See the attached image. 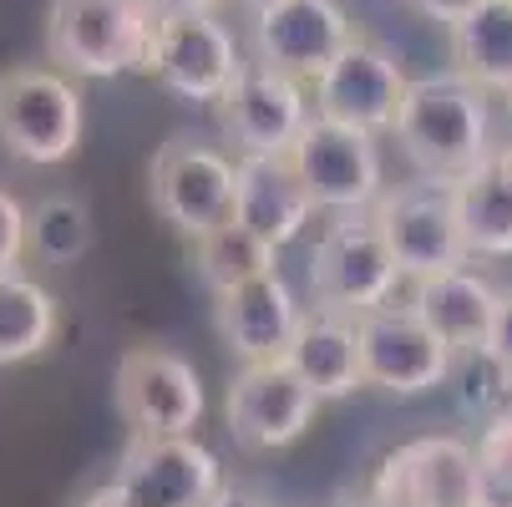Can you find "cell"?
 Wrapping results in <instances>:
<instances>
[{"label":"cell","instance_id":"obj_18","mask_svg":"<svg viewBox=\"0 0 512 507\" xmlns=\"http://www.w3.org/2000/svg\"><path fill=\"white\" fill-rule=\"evenodd\" d=\"M315 198L300 178V168L284 158H239V198H234V219L254 229L264 244L284 249L295 244L310 219H315Z\"/></svg>","mask_w":512,"mask_h":507},{"label":"cell","instance_id":"obj_30","mask_svg":"<svg viewBox=\"0 0 512 507\" xmlns=\"http://www.w3.org/2000/svg\"><path fill=\"white\" fill-rule=\"evenodd\" d=\"M153 16H198V11H213L218 0H148Z\"/></svg>","mask_w":512,"mask_h":507},{"label":"cell","instance_id":"obj_20","mask_svg":"<svg viewBox=\"0 0 512 507\" xmlns=\"http://www.w3.org/2000/svg\"><path fill=\"white\" fill-rule=\"evenodd\" d=\"M289 366L295 376L320 396V401H345L365 386V366H360V335L350 315L335 310H305V325L289 345Z\"/></svg>","mask_w":512,"mask_h":507},{"label":"cell","instance_id":"obj_32","mask_svg":"<svg viewBox=\"0 0 512 507\" xmlns=\"http://www.w3.org/2000/svg\"><path fill=\"white\" fill-rule=\"evenodd\" d=\"M213 507H269V502H259L254 492H244V487H224L213 497Z\"/></svg>","mask_w":512,"mask_h":507},{"label":"cell","instance_id":"obj_25","mask_svg":"<svg viewBox=\"0 0 512 507\" xmlns=\"http://www.w3.org/2000/svg\"><path fill=\"white\" fill-rule=\"evenodd\" d=\"M97 224H92V208L77 193H51L31 208L26 219V254L46 269H71L92 254Z\"/></svg>","mask_w":512,"mask_h":507},{"label":"cell","instance_id":"obj_3","mask_svg":"<svg viewBox=\"0 0 512 507\" xmlns=\"http://www.w3.org/2000/svg\"><path fill=\"white\" fill-rule=\"evenodd\" d=\"M406 284L376 213H330V224L320 229L310 249V295L315 310L335 315H371L396 300V289Z\"/></svg>","mask_w":512,"mask_h":507},{"label":"cell","instance_id":"obj_35","mask_svg":"<svg viewBox=\"0 0 512 507\" xmlns=\"http://www.w3.org/2000/svg\"><path fill=\"white\" fill-rule=\"evenodd\" d=\"M502 102H507V117H512V92H507V97H502Z\"/></svg>","mask_w":512,"mask_h":507},{"label":"cell","instance_id":"obj_24","mask_svg":"<svg viewBox=\"0 0 512 507\" xmlns=\"http://www.w3.org/2000/svg\"><path fill=\"white\" fill-rule=\"evenodd\" d=\"M193 269H198V279L213 289V295H224V289H239L249 279L279 274V249L264 244L239 219H229V224L208 229L203 239H193Z\"/></svg>","mask_w":512,"mask_h":507},{"label":"cell","instance_id":"obj_28","mask_svg":"<svg viewBox=\"0 0 512 507\" xmlns=\"http://www.w3.org/2000/svg\"><path fill=\"white\" fill-rule=\"evenodd\" d=\"M482 355L497 366V376L512 386V295H502V300H497V315H492V330H487Z\"/></svg>","mask_w":512,"mask_h":507},{"label":"cell","instance_id":"obj_15","mask_svg":"<svg viewBox=\"0 0 512 507\" xmlns=\"http://www.w3.org/2000/svg\"><path fill=\"white\" fill-rule=\"evenodd\" d=\"M218 117H224V132L239 148V158H284L295 153L300 132L310 127L315 102L305 82L249 61L239 71V82L229 87V97L218 102Z\"/></svg>","mask_w":512,"mask_h":507},{"label":"cell","instance_id":"obj_36","mask_svg":"<svg viewBox=\"0 0 512 507\" xmlns=\"http://www.w3.org/2000/svg\"><path fill=\"white\" fill-rule=\"evenodd\" d=\"M507 406H512V401H507Z\"/></svg>","mask_w":512,"mask_h":507},{"label":"cell","instance_id":"obj_27","mask_svg":"<svg viewBox=\"0 0 512 507\" xmlns=\"http://www.w3.org/2000/svg\"><path fill=\"white\" fill-rule=\"evenodd\" d=\"M26 219H31V213L21 208V198L0 188V274L21 269V264L31 259V254H26Z\"/></svg>","mask_w":512,"mask_h":507},{"label":"cell","instance_id":"obj_9","mask_svg":"<svg viewBox=\"0 0 512 507\" xmlns=\"http://www.w3.org/2000/svg\"><path fill=\"white\" fill-rule=\"evenodd\" d=\"M244 66L249 61L239 56L234 31L213 11H198V16H158L142 77H153L163 92L193 107H218Z\"/></svg>","mask_w":512,"mask_h":507},{"label":"cell","instance_id":"obj_4","mask_svg":"<svg viewBox=\"0 0 512 507\" xmlns=\"http://www.w3.org/2000/svg\"><path fill=\"white\" fill-rule=\"evenodd\" d=\"M82 87L56 66H6L0 71V148L16 163L56 168L82 148Z\"/></svg>","mask_w":512,"mask_h":507},{"label":"cell","instance_id":"obj_22","mask_svg":"<svg viewBox=\"0 0 512 507\" xmlns=\"http://www.w3.org/2000/svg\"><path fill=\"white\" fill-rule=\"evenodd\" d=\"M452 61L487 97L512 92V0H477L452 26Z\"/></svg>","mask_w":512,"mask_h":507},{"label":"cell","instance_id":"obj_31","mask_svg":"<svg viewBox=\"0 0 512 507\" xmlns=\"http://www.w3.org/2000/svg\"><path fill=\"white\" fill-rule=\"evenodd\" d=\"M82 507H132V502H127V492H122L117 482H102V487H92V492L82 497Z\"/></svg>","mask_w":512,"mask_h":507},{"label":"cell","instance_id":"obj_7","mask_svg":"<svg viewBox=\"0 0 512 507\" xmlns=\"http://www.w3.org/2000/svg\"><path fill=\"white\" fill-rule=\"evenodd\" d=\"M360 335V366H365V386H376L386 396H426L436 386H447L457 371L452 345L436 335L421 310L411 300H391L371 315L355 320Z\"/></svg>","mask_w":512,"mask_h":507},{"label":"cell","instance_id":"obj_21","mask_svg":"<svg viewBox=\"0 0 512 507\" xmlns=\"http://www.w3.org/2000/svg\"><path fill=\"white\" fill-rule=\"evenodd\" d=\"M452 193L472 259H512V148H497L482 168L457 178Z\"/></svg>","mask_w":512,"mask_h":507},{"label":"cell","instance_id":"obj_26","mask_svg":"<svg viewBox=\"0 0 512 507\" xmlns=\"http://www.w3.org/2000/svg\"><path fill=\"white\" fill-rule=\"evenodd\" d=\"M477 507H512V406L477 431Z\"/></svg>","mask_w":512,"mask_h":507},{"label":"cell","instance_id":"obj_14","mask_svg":"<svg viewBox=\"0 0 512 507\" xmlns=\"http://www.w3.org/2000/svg\"><path fill=\"white\" fill-rule=\"evenodd\" d=\"M112 482L132 507H213L229 487L224 462L198 437H132Z\"/></svg>","mask_w":512,"mask_h":507},{"label":"cell","instance_id":"obj_29","mask_svg":"<svg viewBox=\"0 0 512 507\" xmlns=\"http://www.w3.org/2000/svg\"><path fill=\"white\" fill-rule=\"evenodd\" d=\"M401 6H406V11H416L421 21H436V26H447V31H452V26L477 6V0H401Z\"/></svg>","mask_w":512,"mask_h":507},{"label":"cell","instance_id":"obj_16","mask_svg":"<svg viewBox=\"0 0 512 507\" xmlns=\"http://www.w3.org/2000/svg\"><path fill=\"white\" fill-rule=\"evenodd\" d=\"M360 31L340 11V0H274L254 11V61L315 87L330 61Z\"/></svg>","mask_w":512,"mask_h":507},{"label":"cell","instance_id":"obj_34","mask_svg":"<svg viewBox=\"0 0 512 507\" xmlns=\"http://www.w3.org/2000/svg\"><path fill=\"white\" fill-rule=\"evenodd\" d=\"M244 6H254V11H259V6H274V0H244Z\"/></svg>","mask_w":512,"mask_h":507},{"label":"cell","instance_id":"obj_12","mask_svg":"<svg viewBox=\"0 0 512 507\" xmlns=\"http://www.w3.org/2000/svg\"><path fill=\"white\" fill-rule=\"evenodd\" d=\"M289 163L300 168L320 213H371L386 193V163L371 132H355L325 117H310Z\"/></svg>","mask_w":512,"mask_h":507},{"label":"cell","instance_id":"obj_33","mask_svg":"<svg viewBox=\"0 0 512 507\" xmlns=\"http://www.w3.org/2000/svg\"><path fill=\"white\" fill-rule=\"evenodd\" d=\"M330 507H381V502H376L371 492H365V487H355V492H340Z\"/></svg>","mask_w":512,"mask_h":507},{"label":"cell","instance_id":"obj_10","mask_svg":"<svg viewBox=\"0 0 512 507\" xmlns=\"http://www.w3.org/2000/svg\"><path fill=\"white\" fill-rule=\"evenodd\" d=\"M381 507H477V447L457 431H426L391 447L371 482Z\"/></svg>","mask_w":512,"mask_h":507},{"label":"cell","instance_id":"obj_13","mask_svg":"<svg viewBox=\"0 0 512 507\" xmlns=\"http://www.w3.org/2000/svg\"><path fill=\"white\" fill-rule=\"evenodd\" d=\"M320 406L325 401L295 376L289 360H269V366L234 371L229 396H224V421L244 452H279L305 437Z\"/></svg>","mask_w":512,"mask_h":507},{"label":"cell","instance_id":"obj_2","mask_svg":"<svg viewBox=\"0 0 512 507\" xmlns=\"http://www.w3.org/2000/svg\"><path fill=\"white\" fill-rule=\"evenodd\" d=\"M153 6L148 0H51L46 6V56L66 77H127L142 71L153 46Z\"/></svg>","mask_w":512,"mask_h":507},{"label":"cell","instance_id":"obj_8","mask_svg":"<svg viewBox=\"0 0 512 507\" xmlns=\"http://www.w3.org/2000/svg\"><path fill=\"white\" fill-rule=\"evenodd\" d=\"M112 406L132 437H193L208 401L193 360L163 345H132L117 360Z\"/></svg>","mask_w":512,"mask_h":507},{"label":"cell","instance_id":"obj_6","mask_svg":"<svg viewBox=\"0 0 512 507\" xmlns=\"http://www.w3.org/2000/svg\"><path fill=\"white\" fill-rule=\"evenodd\" d=\"M376 224L406 274V284L447 274V269H467L472 249L462 239V219H457V193L452 183L436 178H416V183H396L376 198Z\"/></svg>","mask_w":512,"mask_h":507},{"label":"cell","instance_id":"obj_5","mask_svg":"<svg viewBox=\"0 0 512 507\" xmlns=\"http://www.w3.org/2000/svg\"><path fill=\"white\" fill-rule=\"evenodd\" d=\"M148 193L158 219L183 234L188 244L203 239L208 229L234 219V198H239V158H229L213 142L193 137H168L153 153L148 168Z\"/></svg>","mask_w":512,"mask_h":507},{"label":"cell","instance_id":"obj_17","mask_svg":"<svg viewBox=\"0 0 512 507\" xmlns=\"http://www.w3.org/2000/svg\"><path fill=\"white\" fill-rule=\"evenodd\" d=\"M213 325L239 366H269V360H284L289 345H295L305 325V305L284 284V274H264L213 295Z\"/></svg>","mask_w":512,"mask_h":507},{"label":"cell","instance_id":"obj_23","mask_svg":"<svg viewBox=\"0 0 512 507\" xmlns=\"http://www.w3.org/2000/svg\"><path fill=\"white\" fill-rule=\"evenodd\" d=\"M56 330H61V305L51 289L26 269L0 274V366L36 360L41 350H51Z\"/></svg>","mask_w":512,"mask_h":507},{"label":"cell","instance_id":"obj_1","mask_svg":"<svg viewBox=\"0 0 512 507\" xmlns=\"http://www.w3.org/2000/svg\"><path fill=\"white\" fill-rule=\"evenodd\" d=\"M396 142H401L406 163L421 178L457 183L497 153V142H492V97L482 87H472L462 71L411 77L406 107L396 117Z\"/></svg>","mask_w":512,"mask_h":507},{"label":"cell","instance_id":"obj_11","mask_svg":"<svg viewBox=\"0 0 512 507\" xmlns=\"http://www.w3.org/2000/svg\"><path fill=\"white\" fill-rule=\"evenodd\" d=\"M406 92H411V77L401 71L396 51H386L371 36H355L330 61L325 77L310 87V102H315V117H325V122L381 137V132H396Z\"/></svg>","mask_w":512,"mask_h":507},{"label":"cell","instance_id":"obj_19","mask_svg":"<svg viewBox=\"0 0 512 507\" xmlns=\"http://www.w3.org/2000/svg\"><path fill=\"white\" fill-rule=\"evenodd\" d=\"M497 300H502V289L487 274H477L472 264L411 284V305L421 310V320L436 335L452 345L457 360L462 355H482L487 330H492V315H497Z\"/></svg>","mask_w":512,"mask_h":507}]
</instances>
